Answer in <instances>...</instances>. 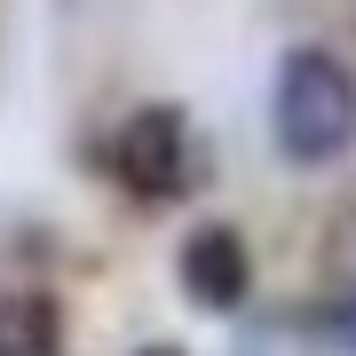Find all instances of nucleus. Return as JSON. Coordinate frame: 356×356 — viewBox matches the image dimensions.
Wrapping results in <instances>:
<instances>
[{
    "label": "nucleus",
    "mask_w": 356,
    "mask_h": 356,
    "mask_svg": "<svg viewBox=\"0 0 356 356\" xmlns=\"http://www.w3.org/2000/svg\"><path fill=\"white\" fill-rule=\"evenodd\" d=\"M269 135H277L285 166L348 159V143H356V72L332 48H317V40L285 48L277 79H269Z\"/></svg>",
    "instance_id": "1"
},
{
    "label": "nucleus",
    "mask_w": 356,
    "mask_h": 356,
    "mask_svg": "<svg viewBox=\"0 0 356 356\" xmlns=\"http://www.w3.org/2000/svg\"><path fill=\"white\" fill-rule=\"evenodd\" d=\"M111 182L127 198H143V206L191 198V182H198V135H191V119H182L175 103L127 111L119 135H111Z\"/></svg>",
    "instance_id": "2"
},
{
    "label": "nucleus",
    "mask_w": 356,
    "mask_h": 356,
    "mask_svg": "<svg viewBox=\"0 0 356 356\" xmlns=\"http://www.w3.org/2000/svg\"><path fill=\"white\" fill-rule=\"evenodd\" d=\"M175 277H182V293H191V309L238 317V309L254 301V245H245L229 222H198L191 238H182V254H175Z\"/></svg>",
    "instance_id": "3"
},
{
    "label": "nucleus",
    "mask_w": 356,
    "mask_h": 356,
    "mask_svg": "<svg viewBox=\"0 0 356 356\" xmlns=\"http://www.w3.org/2000/svg\"><path fill=\"white\" fill-rule=\"evenodd\" d=\"M0 356H64V309L56 293H0Z\"/></svg>",
    "instance_id": "4"
},
{
    "label": "nucleus",
    "mask_w": 356,
    "mask_h": 356,
    "mask_svg": "<svg viewBox=\"0 0 356 356\" xmlns=\"http://www.w3.org/2000/svg\"><path fill=\"white\" fill-rule=\"evenodd\" d=\"M341 341H348V356H356V301L341 309Z\"/></svg>",
    "instance_id": "5"
},
{
    "label": "nucleus",
    "mask_w": 356,
    "mask_h": 356,
    "mask_svg": "<svg viewBox=\"0 0 356 356\" xmlns=\"http://www.w3.org/2000/svg\"><path fill=\"white\" fill-rule=\"evenodd\" d=\"M135 356H182V348H166V341H151V348H135Z\"/></svg>",
    "instance_id": "6"
},
{
    "label": "nucleus",
    "mask_w": 356,
    "mask_h": 356,
    "mask_svg": "<svg viewBox=\"0 0 356 356\" xmlns=\"http://www.w3.org/2000/svg\"><path fill=\"white\" fill-rule=\"evenodd\" d=\"M348 238H356V206H348Z\"/></svg>",
    "instance_id": "7"
},
{
    "label": "nucleus",
    "mask_w": 356,
    "mask_h": 356,
    "mask_svg": "<svg viewBox=\"0 0 356 356\" xmlns=\"http://www.w3.org/2000/svg\"><path fill=\"white\" fill-rule=\"evenodd\" d=\"M64 8H79V0H64Z\"/></svg>",
    "instance_id": "8"
}]
</instances>
